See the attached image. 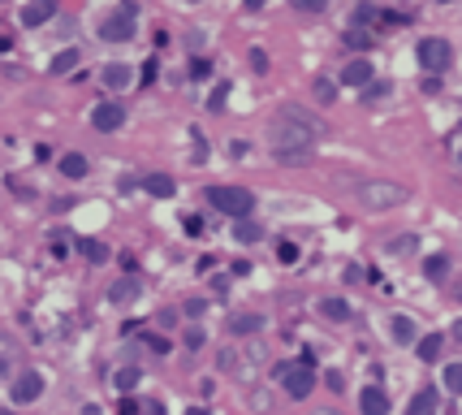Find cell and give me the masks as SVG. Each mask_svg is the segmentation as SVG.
Instances as JSON below:
<instances>
[{
    "label": "cell",
    "mask_w": 462,
    "mask_h": 415,
    "mask_svg": "<svg viewBox=\"0 0 462 415\" xmlns=\"http://www.w3.org/2000/svg\"><path fill=\"white\" fill-rule=\"evenodd\" d=\"M393 338L397 342H415V325H410V316H393Z\"/></svg>",
    "instance_id": "cell-21"
},
{
    "label": "cell",
    "mask_w": 462,
    "mask_h": 415,
    "mask_svg": "<svg viewBox=\"0 0 462 415\" xmlns=\"http://www.w3.org/2000/svg\"><path fill=\"white\" fill-rule=\"evenodd\" d=\"M56 13L52 0H35V5H22V26H43Z\"/></svg>",
    "instance_id": "cell-13"
},
{
    "label": "cell",
    "mask_w": 462,
    "mask_h": 415,
    "mask_svg": "<svg viewBox=\"0 0 462 415\" xmlns=\"http://www.w3.org/2000/svg\"><path fill=\"white\" fill-rule=\"evenodd\" d=\"M190 415H203V411H190Z\"/></svg>",
    "instance_id": "cell-42"
},
{
    "label": "cell",
    "mask_w": 462,
    "mask_h": 415,
    "mask_svg": "<svg viewBox=\"0 0 462 415\" xmlns=\"http://www.w3.org/2000/svg\"><path fill=\"white\" fill-rule=\"evenodd\" d=\"M134 294H138V277H117L113 285H108V303H117V307L130 303Z\"/></svg>",
    "instance_id": "cell-15"
},
{
    "label": "cell",
    "mask_w": 462,
    "mask_h": 415,
    "mask_svg": "<svg viewBox=\"0 0 462 415\" xmlns=\"http://www.w3.org/2000/svg\"><path fill=\"white\" fill-rule=\"evenodd\" d=\"M83 255H87L91 264H104V260H108V247L95 243V238H83Z\"/></svg>",
    "instance_id": "cell-23"
},
{
    "label": "cell",
    "mask_w": 462,
    "mask_h": 415,
    "mask_svg": "<svg viewBox=\"0 0 462 415\" xmlns=\"http://www.w3.org/2000/svg\"><path fill=\"white\" fill-rule=\"evenodd\" d=\"M74 65H78V52H74V48H65V52L52 57V74H70Z\"/></svg>",
    "instance_id": "cell-22"
},
{
    "label": "cell",
    "mask_w": 462,
    "mask_h": 415,
    "mask_svg": "<svg viewBox=\"0 0 462 415\" xmlns=\"http://www.w3.org/2000/svg\"><path fill=\"white\" fill-rule=\"evenodd\" d=\"M134 13H138V5H134V0H125L117 13H108V18L100 22V39H108V43H125V39L134 35Z\"/></svg>",
    "instance_id": "cell-5"
},
{
    "label": "cell",
    "mask_w": 462,
    "mask_h": 415,
    "mask_svg": "<svg viewBox=\"0 0 462 415\" xmlns=\"http://www.w3.org/2000/svg\"><path fill=\"white\" fill-rule=\"evenodd\" d=\"M441 346H445L441 333H428V338H419V346H415V350H419V359H423V363H437V359H441Z\"/></svg>",
    "instance_id": "cell-17"
},
{
    "label": "cell",
    "mask_w": 462,
    "mask_h": 415,
    "mask_svg": "<svg viewBox=\"0 0 462 415\" xmlns=\"http://www.w3.org/2000/svg\"><path fill=\"white\" fill-rule=\"evenodd\" d=\"M117 415H138V403H130V398H125V403H121V411Z\"/></svg>",
    "instance_id": "cell-38"
},
{
    "label": "cell",
    "mask_w": 462,
    "mask_h": 415,
    "mask_svg": "<svg viewBox=\"0 0 462 415\" xmlns=\"http://www.w3.org/2000/svg\"><path fill=\"white\" fill-rule=\"evenodd\" d=\"M294 9H302V13H320L324 0H294Z\"/></svg>",
    "instance_id": "cell-34"
},
{
    "label": "cell",
    "mask_w": 462,
    "mask_h": 415,
    "mask_svg": "<svg viewBox=\"0 0 462 415\" xmlns=\"http://www.w3.org/2000/svg\"><path fill=\"white\" fill-rule=\"evenodd\" d=\"M91 125L95 130H121L125 125V108L121 104H113V100H104V104H95V113H91Z\"/></svg>",
    "instance_id": "cell-7"
},
{
    "label": "cell",
    "mask_w": 462,
    "mask_h": 415,
    "mask_svg": "<svg viewBox=\"0 0 462 415\" xmlns=\"http://www.w3.org/2000/svg\"><path fill=\"white\" fill-rule=\"evenodd\" d=\"M208 203L220 208V212L233 216V221H246L251 208H255V195L246 186H208Z\"/></svg>",
    "instance_id": "cell-3"
},
{
    "label": "cell",
    "mask_w": 462,
    "mask_h": 415,
    "mask_svg": "<svg viewBox=\"0 0 462 415\" xmlns=\"http://www.w3.org/2000/svg\"><path fill=\"white\" fill-rule=\"evenodd\" d=\"M458 298H462V285H458Z\"/></svg>",
    "instance_id": "cell-43"
},
{
    "label": "cell",
    "mask_w": 462,
    "mask_h": 415,
    "mask_svg": "<svg viewBox=\"0 0 462 415\" xmlns=\"http://www.w3.org/2000/svg\"><path fill=\"white\" fill-rule=\"evenodd\" d=\"M320 312H324V321H333V325L350 321V303H346V298H324V303H320Z\"/></svg>",
    "instance_id": "cell-18"
},
{
    "label": "cell",
    "mask_w": 462,
    "mask_h": 415,
    "mask_svg": "<svg viewBox=\"0 0 462 415\" xmlns=\"http://www.w3.org/2000/svg\"><path fill=\"white\" fill-rule=\"evenodd\" d=\"M389 251H393V255H406V251H415V238H410V234H406V238H393V243H389Z\"/></svg>",
    "instance_id": "cell-32"
},
{
    "label": "cell",
    "mask_w": 462,
    "mask_h": 415,
    "mask_svg": "<svg viewBox=\"0 0 462 415\" xmlns=\"http://www.w3.org/2000/svg\"><path fill=\"white\" fill-rule=\"evenodd\" d=\"M260 329H264V316H255V312L229 316V333H233V338H251V333H260Z\"/></svg>",
    "instance_id": "cell-11"
},
{
    "label": "cell",
    "mask_w": 462,
    "mask_h": 415,
    "mask_svg": "<svg viewBox=\"0 0 462 415\" xmlns=\"http://www.w3.org/2000/svg\"><path fill=\"white\" fill-rule=\"evenodd\" d=\"M186 346H190V350H199V346H203V333H199V329H190V333H186Z\"/></svg>",
    "instance_id": "cell-36"
},
{
    "label": "cell",
    "mask_w": 462,
    "mask_h": 415,
    "mask_svg": "<svg viewBox=\"0 0 462 415\" xmlns=\"http://www.w3.org/2000/svg\"><path fill=\"white\" fill-rule=\"evenodd\" d=\"M130 83H134V70H130V65H121V61H113V65H104V87L125 91Z\"/></svg>",
    "instance_id": "cell-14"
},
{
    "label": "cell",
    "mask_w": 462,
    "mask_h": 415,
    "mask_svg": "<svg viewBox=\"0 0 462 415\" xmlns=\"http://www.w3.org/2000/svg\"><path fill=\"white\" fill-rule=\"evenodd\" d=\"M225 95H229V87L220 83V87L212 91V100H208V108H212V113H220V108H225Z\"/></svg>",
    "instance_id": "cell-33"
},
{
    "label": "cell",
    "mask_w": 462,
    "mask_h": 415,
    "mask_svg": "<svg viewBox=\"0 0 462 415\" xmlns=\"http://www.w3.org/2000/svg\"><path fill=\"white\" fill-rule=\"evenodd\" d=\"M419 65L428 70V74H445L454 65V48H450V39H437V35H428V39H419Z\"/></svg>",
    "instance_id": "cell-6"
},
{
    "label": "cell",
    "mask_w": 462,
    "mask_h": 415,
    "mask_svg": "<svg viewBox=\"0 0 462 415\" xmlns=\"http://www.w3.org/2000/svg\"><path fill=\"white\" fill-rule=\"evenodd\" d=\"M315 415H337V411H315Z\"/></svg>",
    "instance_id": "cell-41"
},
{
    "label": "cell",
    "mask_w": 462,
    "mask_h": 415,
    "mask_svg": "<svg viewBox=\"0 0 462 415\" xmlns=\"http://www.w3.org/2000/svg\"><path fill=\"white\" fill-rule=\"evenodd\" d=\"M359 411L363 415H389V394L380 389V385H368L359 394Z\"/></svg>",
    "instance_id": "cell-9"
},
{
    "label": "cell",
    "mask_w": 462,
    "mask_h": 415,
    "mask_svg": "<svg viewBox=\"0 0 462 415\" xmlns=\"http://www.w3.org/2000/svg\"><path fill=\"white\" fill-rule=\"evenodd\" d=\"M0 415H5V411H0Z\"/></svg>",
    "instance_id": "cell-44"
},
{
    "label": "cell",
    "mask_w": 462,
    "mask_h": 415,
    "mask_svg": "<svg viewBox=\"0 0 462 415\" xmlns=\"http://www.w3.org/2000/svg\"><path fill=\"white\" fill-rule=\"evenodd\" d=\"M406 415H437V389H419L415 398H410Z\"/></svg>",
    "instance_id": "cell-16"
},
{
    "label": "cell",
    "mask_w": 462,
    "mask_h": 415,
    "mask_svg": "<svg viewBox=\"0 0 462 415\" xmlns=\"http://www.w3.org/2000/svg\"><path fill=\"white\" fill-rule=\"evenodd\" d=\"M61 173H65V178H87V156L65 152V156H61Z\"/></svg>",
    "instance_id": "cell-19"
},
{
    "label": "cell",
    "mask_w": 462,
    "mask_h": 415,
    "mask_svg": "<svg viewBox=\"0 0 462 415\" xmlns=\"http://www.w3.org/2000/svg\"><path fill=\"white\" fill-rule=\"evenodd\" d=\"M9 394H13V403H18V407L35 403V398L43 394V376H39V372H22V376L9 385Z\"/></svg>",
    "instance_id": "cell-8"
},
{
    "label": "cell",
    "mask_w": 462,
    "mask_h": 415,
    "mask_svg": "<svg viewBox=\"0 0 462 415\" xmlns=\"http://www.w3.org/2000/svg\"><path fill=\"white\" fill-rule=\"evenodd\" d=\"M346 43H350V48H359V52H368V48H372V35L355 26V30H346Z\"/></svg>",
    "instance_id": "cell-27"
},
{
    "label": "cell",
    "mask_w": 462,
    "mask_h": 415,
    "mask_svg": "<svg viewBox=\"0 0 462 415\" xmlns=\"http://www.w3.org/2000/svg\"><path fill=\"white\" fill-rule=\"evenodd\" d=\"M445 273H450V260H445V255H428L423 260V277L428 281H445Z\"/></svg>",
    "instance_id": "cell-20"
},
{
    "label": "cell",
    "mask_w": 462,
    "mask_h": 415,
    "mask_svg": "<svg viewBox=\"0 0 462 415\" xmlns=\"http://www.w3.org/2000/svg\"><path fill=\"white\" fill-rule=\"evenodd\" d=\"M324 134H328V125L315 113H307L302 104H281L277 117H273V152L277 156H302Z\"/></svg>",
    "instance_id": "cell-1"
},
{
    "label": "cell",
    "mask_w": 462,
    "mask_h": 415,
    "mask_svg": "<svg viewBox=\"0 0 462 415\" xmlns=\"http://www.w3.org/2000/svg\"><path fill=\"white\" fill-rule=\"evenodd\" d=\"M0 52H9V35H0Z\"/></svg>",
    "instance_id": "cell-39"
},
{
    "label": "cell",
    "mask_w": 462,
    "mask_h": 415,
    "mask_svg": "<svg viewBox=\"0 0 462 415\" xmlns=\"http://www.w3.org/2000/svg\"><path fill=\"white\" fill-rule=\"evenodd\" d=\"M277 260H281V264H294V260H298V247H294V243H277Z\"/></svg>",
    "instance_id": "cell-31"
},
{
    "label": "cell",
    "mask_w": 462,
    "mask_h": 415,
    "mask_svg": "<svg viewBox=\"0 0 462 415\" xmlns=\"http://www.w3.org/2000/svg\"><path fill=\"white\" fill-rule=\"evenodd\" d=\"M445 389L462 394V363H450V368H445Z\"/></svg>",
    "instance_id": "cell-26"
},
{
    "label": "cell",
    "mask_w": 462,
    "mask_h": 415,
    "mask_svg": "<svg viewBox=\"0 0 462 415\" xmlns=\"http://www.w3.org/2000/svg\"><path fill=\"white\" fill-rule=\"evenodd\" d=\"M83 415H100V407H87V411H83Z\"/></svg>",
    "instance_id": "cell-40"
},
{
    "label": "cell",
    "mask_w": 462,
    "mask_h": 415,
    "mask_svg": "<svg viewBox=\"0 0 462 415\" xmlns=\"http://www.w3.org/2000/svg\"><path fill=\"white\" fill-rule=\"evenodd\" d=\"M251 65L264 74V70H268V52H260V48H255V52H251Z\"/></svg>",
    "instance_id": "cell-35"
},
{
    "label": "cell",
    "mask_w": 462,
    "mask_h": 415,
    "mask_svg": "<svg viewBox=\"0 0 462 415\" xmlns=\"http://www.w3.org/2000/svg\"><path fill=\"white\" fill-rule=\"evenodd\" d=\"M233 238H238V243H255V238H260V225H255L251 216L238 221V225H233Z\"/></svg>",
    "instance_id": "cell-24"
},
{
    "label": "cell",
    "mask_w": 462,
    "mask_h": 415,
    "mask_svg": "<svg viewBox=\"0 0 462 415\" xmlns=\"http://www.w3.org/2000/svg\"><path fill=\"white\" fill-rule=\"evenodd\" d=\"M342 83H346V87H368V83H372V61H368V57H355V61L342 70Z\"/></svg>",
    "instance_id": "cell-10"
},
{
    "label": "cell",
    "mask_w": 462,
    "mask_h": 415,
    "mask_svg": "<svg viewBox=\"0 0 462 415\" xmlns=\"http://www.w3.org/2000/svg\"><path fill=\"white\" fill-rule=\"evenodd\" d=\"M143 190H147V195H156V199H173L178 182H173L169 173H147V178H143Z\"/></svg>",
    "instance_id": "cell-12"
},
{
    "label": "cell",
    "mask_w": 462,
    "mask_h": 415,
    "mask_svg": "<svg viewBox=\"0 0 462 415\" xmlns=\"http://www.w3.org/2000/svg\"><path fill=\"white\" fill-rule=\"evenodd\" d=\"M315 100H320V104H333V100H337V87H333L328 78H315Z\"/></svg>",
    "instance_id": "cell-28"
},
{
    "label": "cell",
    "mask_w": 462,
    "mask_h": 415,
    "mask_svg": "<svg viewBox=\"0 0 462 415\" xmlns=\"http://www.w3.org/2000/svg\"><path fill=\"white\" fill-rule=\"evenodd\" d=\"M389 95V83H368L363 87V104H380Z\"/></svg>",
    "instance_id": "cell-25"
},
{
    "label": "cell",
    "mask_w": 462,
    "mask_h": 415,
    "mask_svg": "<svg viewBox=\"0 0 462 415\" xmlns=\"http://www.w3.org/2000/svg\"><path fill=\"white\" fill-rule=\"evenodd\" d=\"M355 22H359V30H363V22H380V9L376 5H359L355 9Z\"/></svg>",
    "instance_id": "cell-30"
},
{
    "label": "cell",
    "mask_w": 462,
    "mask_h": 415,
    "mask_svg": "<svg viewBox=\"0 0 462 415\" xmlns=\"http://www.w3.org/2000/svg\"><path fill=\"white\" fill-rule=\"evenodd\" d=\"M134 385H138V372H134V368H121V372H117V389H121V394H130Z\"/></svg>",
    "instance_id": "cell-29"
},
{
    "label": "cell",
    "mask_w": 462,
    "mask_h": 415,
    "mask_svg": "<svg viewBox=\"0 0 462 415\" xmlns=\"http://www.w3.org/2000/svg\"><path fill=\"white\" fill-rule=\"evenodd\" d=\"M355 195L363 208H372V212H389V208H402L410 199V190L402 182H389V178H368L355 186Z\"/></svg>",
    "instance_id": "cell-2"
},
{
    "label": "cell",
    "mask_w": 462,
    "mask_h": 415,
    "mask_svg": "<svg viewBox=\"0 0 462 415\" xmlns=\"http://www.w3.org/2000/svg\"><path fill=\"white\" fill-rule=\"evenodd\" d=\"M208 70H212L208 61H195V65H190V74H195V78H208Z\"/></svg>",
    "instance_id": "cell-37"
},
{
    "label": "cell",
    "mask_w": 462,
    "mask_h": 415,
    "mask_svg": "<svg viewBox=\"0 0 462 415\" xmlns=\"http://www.w3.org/2000/svg\"><path fill=\"white\" fill-rule=\"evenodd\" d=\"M277 381L290 398H307L315 389V372L311 363H277Z\"/></svg>",
    "instance_id": "cell-4"
}]
</instances>
